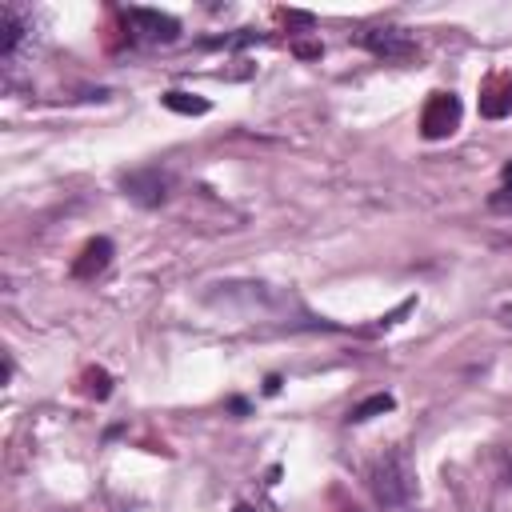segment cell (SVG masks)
Instances as JSON below:
<instances>
[{"instance_id":"4","label":"cell","mask_w":512,"mask_h":512,"mask_svg":"<svg viewBox=\"0 0 512 512\" xmlns=\"http://www.w3.org/2000/svg\"><path fill=\"white\" fill-rule=\"evenodd\" d=\"M460 116H464V108H460L456 92H432L424 100V112H420V136L424 140H444L460 128Z\"/></svg>"},{"instance_id":"9","label":"cell","mask_w":512,"mask_h":512,"mask_svg":"<svg viewBox=\"0 0 512 512\" xmlns=\"http://www.w3.org/2000/svg\"><path fill=\"white\" fill-rule=\"evenodd\" d=\"M160 100H164L168 112H180V116H204V112H208V100L196 96V92H180V88H172V92H164Z\"/></svg>"},{"instance_id":"15","label":"cell","mask_w":512,"mask_h":512,"mask_svg":"<svg viewBox=\"0 0 512 512\" xmlns=\"http://www.w3.org/2000/svg\"><path fill=\"white\" fill-rule=\"evenodd\" d=\"M264 392L276 396V392H280V376H268V380H264Z\"/></svg>"},{"instance_id":"18","label":"cell","mask_w":512,"mask_h":512,"mask_svg":"<svg viewBox=\"0 0 512 512\" xmlns=\"http://www.w3.org/2000/svg\"><path fill=\"white\" fill-rule=\"evenodd\" d=\"M340 512H360V508H352V504H348V508H340Z\"/></svg>"},{"instance_id":"10","label":"cell","mask_w":512,"mask_h":512,"mask_svg":"<svg viewBox=\"0 0 512 512\" xmlns=\"http://www.w3.org/2000/svg\"><path fill=\"white\" fill-rule=\"evenodd\" d=\"M392 408H396V396H388V392H376V396L360 400V404L348 412V424H364V420H372V416H384V412H392Z\"/></svg>"},{"instance_id":"17","label":"cell","mask_w":512,"mask_h":512,"mask_svg":"<svg viewBox=\"0 0 512 512\" xmlns=\"http://www.w3.org/2000/svg\"><path fill=\"white\" fill-rule=\"evenodd\" d=\"M236 512H256V508L252 504H236Z\"/></svg>"},{"instance_id":"3","label":"cell","mask_w":512,"mask_h":512,"mask_svg":"<svg viewBox=\"0 0 512 512\" xmlns=\"http://www.w3.org/2000/svg\"><path fill=\"white\" fill-rule=\"evenodd\" d=\"M120 188H124V196L136 200L140 208H160V204L168 200V192H172V176H168L164 168H156V164H144V168L124 172V176H120Z\"/></svg>"},{"instance_id":"5","label":"cell","mask_w":512,"mask_h":512,"mask_svg":"<svg viewBox=\"0 0 512 512\" xmlns=\"http://www.w3.org/2000/svg\"><path fill=\"white\" fill-rule=\"evenodd\" d=\"M356 44L368 48L372 56H380V60H408V56H416V40H412L408 28H364V32H356Z\"/></svg>"},{"instance_id":"1","label":"cell","mask_w":512,"mask_h":512,"mask_svg":"<svg viewBox=\"0 0 512 512\" xmlns=\"http://www.w3.org/2000/svg\"><path fill=\"white\" fill-rule=\"evenodd\" d=\"M368 488H372L376 504H384V508H400V504H408V500L416 496V468H412L408 448H388V452L372 464V472H368Z\"/></svg>"},{"instance_id":"16","label":"cell","mask_w":512,"mask_h":512,"mask_svg":"<svg viewBox=\"0 0 512 512\" xmlns=\"http://www.w3.org/2000/svg\"><path fill=\"white\" fill-rule=\"evenodd\" d=\"M504 188H512V160L504 164Z\"/></svg>"},{"instance_id":"6","label":"cell","mask_w":512,"mask_h":512,"mask_svg":"<svg viewBox=\"0 0 512 512\" xmlns=\"http://www.w3.org/2000/svg\"><path fill=\"white\" fill-rule=\"evenodd\" d=\"M112 252H116V248H112V240H108V236L88 240V244L76 252L72 268H68V272H72V280H96V276L112 264Z\"/></svg>"},{"instance_id":"12","label":"cell","mask_w":512,"mask_h":512,"mask_svg":"<svg viewBox=\"0 0 512 512\" xmlns=\"http://www.w3.org/2000/svg\"><path fill=\"white\" fill-rule=\"evenodd\" d=\"M488 208H492V212H512V188L500 184V188L488 196Z\"/></svg>"},{"instance_id":"7","label":"cell","mask_w":512,"mask_h":512,"mask_svg":"<svg viewBox=\"0 0 512 512\" xmlns=\"http://www.w3.org/2000/svg\"><path fill=\"white\" fill-rule=\"evenodd\" d=\"M480 116H488V120L512 116V76H500L480 92Z\"/></svg>"},{"instance_id":"13","label":"cell","mask_w":512,"mask_h":512,"mask_svg":"<svg viewBox=\"0 0 512 512\" xmlns=\"http://www.w3.org/2000/svg\"><path fill=\"white\" fill-rule=\"evenodd\" d=\"M280 20H288V24H304V28H312L316 20H312V12H292V8H280Z\"/></svg>"},{"instance_id":"2","label":"cell","mask_w":512,"mask_h":512,"mask_svg":"<svg viewBox=\"0 0 512 512\" xmlns=\"http://www.w3.org/2000/svg\"><path fill=\"white\" fill-rule=\"evenodd\" d=\"M120 20H124L128 36L140 40V44H172V40H180V20L160 12V8H136L132 4V8L120 12Z\"/></svg>"},{"instance_id":"14","label":"cell","mask_w":512,"mask_h":512,"mask_svg":"<svg viewBox=\"0 0 512 512\" xmlns=\"http://www.w3.org/2000/svg\"><path fill=\"white\" fill-rule=\"evenodd\" d=\"M296 56H320V44H296Z\"/></svg>"},{"instance_id":"11","label":"cell","mask_w":512,"mask_h":512,"mask_svg":"<svg viewBox=\"0 0 512 512\" xmlns=\"http://www.w3.org/2000/svg\"><path fill=\"white\" fill-rule=\"evenodd\" d=\"M80 392L92 396V400H108V396H112V376H108L104 368H88V372L80 376Z\"/></svg>"},{"instance_id":"8","label":"cell","mask_w":512,"mask_h":512,"mask_svg":"<svg viewBox=\"0 0 512 512\" xmlns=\"http://www.w3.org/2000/svg\"><path fill=\"white\" fill-rule=\"evenodd\" d=\"M28 16L20 12V8H12V4H0V32H4V40H0V52L4 56H12L20 44H24V36H28Z\"/></svg>"}]
</instances>
